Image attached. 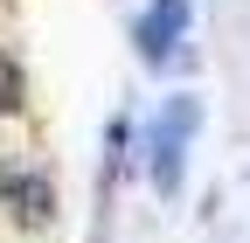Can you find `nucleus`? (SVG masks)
Here are the masks:
<instances>
[{
  "mask_svg": "<svg viewBox=\"0 0 250 243\" xmlns=\"http://www.w3.org/2000/svg\"><path fill=\"white\" fill-rule=\"evenodd\" d=\"M174 28H181V0H160L146 21H139V42H146V63H160L167 42H174Z\"/></svg>",
  "mask_w": 250,
  "mask_h": 243,
  "instance_id": "nucleus-1",
  "label": "nucleus"
},
{
  "mask_svg": "<svg viewBox=\"0 0 250 243\" xmlns=\"http://www.w3.org/2000/svg\"><path fill=\"white\" fill-rule=\"evenodd\" d=\"M7 202H14L21 223H49V188H42V181H28V188H21V181H7Z\"/></svg>",
  "mask_w": 250,
  "mask_h": 243,
  "instance_id": "nucleus-2",
  "label": "nucleus"
},
{
  "mask_svg": "<svg viewBox=\"0 0 250 243\" xmlns=\"http://www.w3.org/2000/svg\"><path fill=\"white\" fill-rule=\"evenodd\" d=\"M14 98H21V77H14L7 56H0V111H14Z\"/></svg>",
  "mask_w": 250,
  "mask_h": 243,
  "instance_id": "nucleus-3",
  "label": "nucleus"
}]
</instances>
